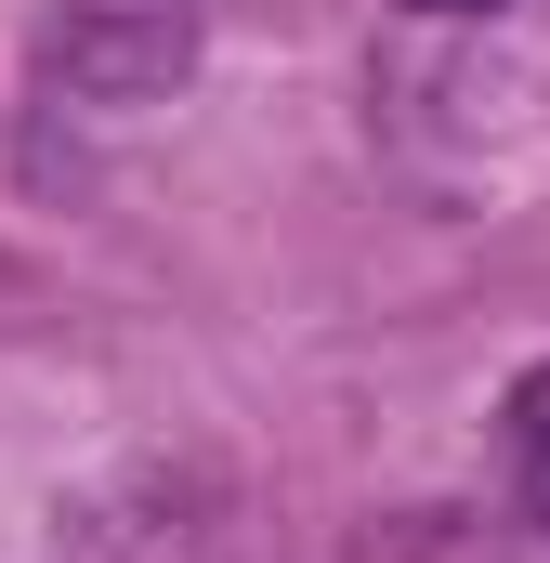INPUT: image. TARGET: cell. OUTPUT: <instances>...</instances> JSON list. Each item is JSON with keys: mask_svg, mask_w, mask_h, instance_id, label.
Masks as SVG:
<instances>
[{"mask_svg": "<svg viewBox=\"0 0 550 563\" xmlns=\"http://www.w3.org/2000/svg\"><path fill=\"white\" fill-rule=\"evenodd\" d=\"M210 13L197 0H66L40 26V66L79 92V106H157L184 66H197Z\"/></svg>", "mask_w": 550, "mask_h": 563, "instance_id": "obj_1", "label": "cell"}, {"mask_svg": "<svg viewBox=\"0 0 550 563\" xmlns=\"http://www.w3.org/2000/svg\"><path fill=\"white\" fill-rule=\"evenodd\" d=\"M498 445H512V498L550 525V367L512 380V407H498Z\"/></svg>", "mask_w": 550, "mask_h": 563, "instance_id": "obj_2", "label": "cell"}, {"mask_svg": "<svg viewBox=\"0 0 550 563\" xmlns=\"http://www.w3.org/2000/svg\"><path fill=\"white\" fill-rule=\"evenodd\" d=\"M419 13H498V0H419Z\"/></svg>", "mask_w": 550, "mask_h": 563, "instance_id": "obj_3", "label": "cell"}]
</instances>
